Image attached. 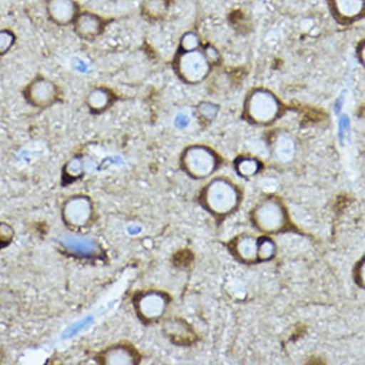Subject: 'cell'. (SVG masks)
Returning a JSON list of instances; mask_svg holds the SVG:
<instances>
[{
  "instance_id": "6da1fadb",
  "label": "cell",
  "mask_w": 365,
  "mask_h": 365,
  "mask_svg": "<svg viewBox=\"0 0 365 365\" xmlns=\"http://www.w3.org/2000/svg\"><path fill=\"white\" fill-rule=\"evenodd\" d=\"M25 102L33 108L47 109L61 102V90L51 78L38 75L24 87Z\"/></svg>"
},
{
  "instance_id": "7a4b0ae2",
  "label": "cell",
  "mask_w": 365,
  "mask_h": 365,
  "mask_svg": "<svg viewBox=\"0 0 365 365\" xmlns=\"http://www.w3.org/2000/svg\"><path fill=\"white\" fill-rule=\"evenodd\" d=\"M177 75L185 83H197L204 80L209 71V63L206 56L193 50L182 51L175 60Z\"/></svg>"
},
{
  "instance_id": "3957f363",
  "label": "cell",
  "mask_w": 365,
  "mask_h": 365,
  "mask_svg": "<svg viewBox=\"0 0 365 365\" xmlns=\"http://www.w3.org/2000/svg\"><path fill=\"white\" fill-rule=\"evenodd\" d=\"M108 24V21L103 16L86 11L78 14L72 25L78 38L84 41H94L103 35Z\"/></svg>"
},
{
  "instance_id": "277c9868",
  "label": "cell",
  "mask_w": 365,
  "mask_h": 365,
  "mask_svg": "<svg viewBox=\"0 0 365 365\" xmlns=\"http://www.w3.org/2000/svg\"><path fill=\"white\" fill-rule=\"evenodd\" d=\"M279 105L269 92L257 91L252 95L248 103L249 116L257 122L269 123L277 117Z\"/></svg>"
},
{
  "instance_id": "5b68a950",
  "label": "cell",
  "mask_w": 365,
  "mask_h": 365,
  "mask_svg": "<svg viewBox=\"0 0 365 365\" xmlns=\"http://www.w3.org/2000/svg\"><path fill=\"white\" fill-rule=\"evenodd\" d=\"M92 202L86 195H75L64 204L66 223L75 227H86L93 213Z\"/></svg>"
},
{
  "instance_id": "8992f818",
  "label": "cell",
  "mask_w": 365,
  "mask_h": 365,
  "mask_svg": "<svg viewBox=\"0 0 365 365\" xmlns=\"http://www.w3.org/2000/svg\"><path fill=\"white\" fill-rule=\"evenodd\" d=\"M45 7L50 21L58 26L72 25L80 14L76 0H47Z\"/></svg>"
},
{
  "instance_id": "52a82bcc",
  "label": "cell",
  "mask_w": 365,
  "mask_h": 365,
  "mask_svg": "<svg viewBox=\"0 0 365 365\" xmlns=\"http://www.w3.org/2000/svg\"><path fill=\"white\" fill-rule=\"evenodd\" d=\"M116 101L117 96L113 90L106 86H100L89 90L84 103L90 113L101 115L111 108Z\"/></svg>"
},
{
  "instance_id": "ba28073f",
  "label": "cell",
  "mask_w": 365,
  "mask_h": 365,
  "mask_svg": "<svg viewBox=\"0 0 365 365\" xmlns=\"http://www.w3.org/2000/svg\"><path fill=\"white\" fill-rule=\"evenodd\" d=\"M139 359V354L129 344H118L99 355V361L106 364H132Z\"/></svg>"
},
{
  "instance_id": "9c48e42d",
  "label": "cell",
  "mask_w": 365,
  "mask_h": 365,
  "mask_svg": "<svg viewBox=\"0 0 365 365\" xmlns=\"http://www.w3.org/2000/svg\"><path fill=\"white\" fill-rule=\"evenodd\" d=\"M168 7V0H144L142 4V14L145 18L155 21L165 15Z\"/></svg>"
},
{
  "instance_id": "30bf717a",
  "label": "cell",
  "mask_w": 365,
  "mask_h": 365,
  "mask_svg": "<svg viewBox=\"0 0 365 365\" xmlns=\"http://www.w3.org/2000/svg\"><path fill=\"white\" fill-rule=\"evenodd\" d=\"M16 42V35L11 29L0 30V57H4L13 49Z\"/></svg>"
},
{
  "instance_id": "8fae6325",
  "label": "cell",
  "mask_w": 365,
  "mask_h": 365,
  "mask_svg": "<svg viewBox=\"0 0 365 365\" xmlns=\"http://www.w3.org/2000/svg\"><path fill=\"white\" fill-rule=\"evenodd\" d=\"M83 165L81 160L78 157H75L67 163L64 167V174L69 176V178L78 179V177L83 175Z\"/></svg>"
},
{
  "instance_id": "7c38bea8",
  "label": "cell",
  "mask_w": 365,
  "mask_h": 365,
  "mask_svg": "<svg viewBox=\"0 0 365 365\" xmlns=\"http://www.w3.org/2000/svg\"><path fill=\"white\" fill-rule=\"evenodd\" d=\"M67 247L72 251L77 252L78 254H90L89 252L94 251V247L91 242L87 243L83 240H69L66 244Z\"/></svg>"
},
{
  "instance_id": "4fadbf2b",
  "label": "cell",
  "mask_w": 365,
  "mask_h": 365,
  "mask_svg": "<svg viewBox=\"0 0 365 365\" xmlns=\"http://www.w3.org/2000/svg\"><path fill=\"white\" fill-rule=\"evenodd\" d=\"M198 43V38L195 34H186V35L182 36L181 41L182 51H193V50L197 48Z\"/></svg>"
},
{
  "instance_id": "5bb4252c",
  "label": "cell",
  "mask_w": 365,
  "mask_h": 365,
  "mask_svg": "<svg viewBox=\"0 0 365 365\" xmlns=\"http://www.w3.org/2000/svg\"><path fill=\"white\" fill-rule=\"evenodd\" d=\"M192 260V252H190L189 250H182V251L177 252V254L174 255L173 261L175 266L187 267L190 265Z\"/></svg>"
}]
</instances>
